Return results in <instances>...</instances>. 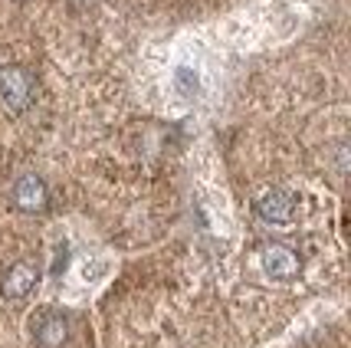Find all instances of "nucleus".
I'll list each match as a JSON object with an SVG mask.
<instances>
[{
  "label": "nucleus",
  "mask_w": 351,
  "mask_h": 348,
  "mask_svg": "<svg viewBox=\"0 0 351 348\" xmlns=\"http://www.w3.org/2000/svg\"><path fill=\"white\" fill-rule=\"evenodd\" d=\"M36 99V76L27 66H0V106L7 112H27Z\"/></svg>",
  "instance_id": "1"
},
{
  "label": "nucleus",
  "mask_w": 351,
  "mask_h": 348,
  "mask_svg": "<svg viewBox=\"0 0 351 348\" xmlns=\"http://www.w3.org/2000/svg\"><path fill=\"white\" fill-rule=\"evenodd\" d=\"M260 266L276 283H292V279L302 272V259H299V253H295L292 246H286V243H266L260 250Z\"/></svg>",
  "instance_id": "2"
},
{
  "label": "nucleus",
  "mask_w": 351,
  "mask_h": 348,
  "mask_svg": "<svg viewBox=\"0 0 351 348\" xmlns=\"http://www.w3.org/2000/svg\"><path fill=\"white\" fill-rule=\"evenodd\" d=\"M40 279H43V270H40L36 259H16L14 266L3 272V279H0V296L20 303V299H27L33 289L40 286Z\"/></svg>",
  "instance_id": "3"
},
{
  "label": "nucleus",
  "mask_w": 351,
  "mask_h": 348,
  "mask_svg": "<svg viewBox=\"0 0 351 348\" xmlns=\"http://www.w3.org/2000/svg\"><path fill=\"white\" fill-rule=\"evenodd\" d=\"M33 342L36 348H62L69 342V316L60 309H40L33 316Z\"/></svg>",
  "instance_id": "4"
},
{
  "label": "nucleus",
  "mask_w": 351,
  "mask_h": 348,
  "mask_svg": "<svg viewBox=\"0 0 351 348\" xmlns=\"http://www.w3.org/2000/svg\"><path fill=\"white\" fill-rule=\"evenodd\" d=\"M10 204L23 213H43L49 207V187L40 174H20L10 187Z\"/></svg>",
  "instance_id": "5"
},
{
  "label": "nucleus",
  "mask_w": 351,
  "mask_h": 348,
  "mask_svg": "<svg viewBox=\"0 0 351 348\" xmlns=\"http://www.w3.org/2000/svg\"><path fill=\"white\" fill-rule=\"evenodd\" d=\"M253 211L266 224H289L295 217V194H289L286 187H269L253 200Z\"/></svg>",
  "instance_id": "6"
},
{
  "label": "nucleus",
  "mask_w": 351,
  "mask_h": 348,
  "mask_svg": "<svg viewBox=\"0 0 351 348\" xmlns=\"http://www.w3.org/2000/svg\"><path fill=\"white\" fill-rule=\"evenodd\" d=\"M174 79H178V86H181L184 95H194V92H197V73H194V69L181 66V69L174 73Z\"/></svg>",
  "instance_id": "7"
},
{
  "label": "nucleus",
  "mask_w": 351,
  "mask_h": 348,
  "mask_svg": "<svg viewBox=\"0 0 351 348\" xmlns=\"http://www.w3.org/2000/svg\"><path fill=\"white\" fill-rule=\"evenodd\" d=\"M79 7H92V3H99V0H76Z\"/></svg>",
  "instance_id": "8"
}]
</instances>
